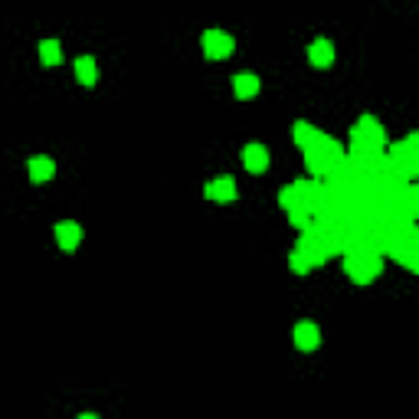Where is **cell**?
Instances as JSON below:
<instances>
[{
    "mask_svg": "<svg viewBox=\"0 0 419 419\" xmlns=\"http://www.w3.org/2000/svg\"><path fill=\"white\" fill-rule=\"evenodd\" d=\"M289 265H291V272H298V275H308L311 272V262L301 252H291L289 256Z\"/></svg>",
    "mask_w": 419,
    "mask_h": 419,
    "instance_id": "obj_19",
    "label": "cell"
},
{
    "mask_svg": "<svg viewBox=\"0 0 419 419\" xmlns=\"http://www.w3.org/2000/svg\"><path fill=\"white\" fill-rule=\"evenodd\" d=\"M295 347L298 351H318L321 347V331L315 321H298L295 325Z\"/></svg>",
    "mask_w": 419,
    "mask_h": 419,
    "instance_id": "obj_8",
    "label": "cell"
},
{
    "mask_svg": "<svg viewBox=\"0 0 419 419\" xmlns=\"http://www.w3.org/2000/svg\"><path fill=\"white\" fill-rule=\"evenodd\" d=\"M203 52L206 60H226L233 52V36L223 30H206L203 33Z\"/></svg>",
    "mask_w": 419,
    "mask_h": 419,
    "instance_id": "obj_6",
    "label": "cell"
},
{
    "mask_svg": "<svg viewBox=\"0 0 419 419\" xmlns=\"http://www.w3.org/2000/svg\"><path fill=\"white\" fill-rule=\"evenodd\" d=\"M56 242H60V249H66V252H76L79 242H82V226L72 220L56 223Z\"/></svg>",
    "mask_w": 419,
    "mask_h": 419,
    "instance_id": "obj_9",
    "label": "cell"
},
{
    "mask_svg": "<svg viewBox=\"0 0 419 419\" xmlns=\"http://www.w3.org/2000/svg\"><path fill=\"white\" fill-rule=\"evenodd\" d=\"M242 167L249 174H262L269 167V147L262 145H246L242 147Z\"/></svg>",
    "mask_w": 419,
    "mask_h": 419,
    "instance_id": "obj_10",
    "label": "cell"
},
{
    "mask_svg": "<svg viewBox=\"0 0 419 419\" xmlns=\"http://www.w3.org/2000/svg\"><path fill=\"white\" fill-rule=\"evenodd\" d=\"M386 157H390V164H393L396 174H400V177L406 180V184L419 177V157L413 155L410 147H406V141H396V145H390Z\"/></svg>",
    "mask_w": 419,
    "mask_h": 419,
    "instance_id": "obj_4",
    "label": "cell"
},
{
    "mask_svg": "<svg viewBox=\"0 0 419 419\" xmlns=\"http://www.w3.org/2000/svg\"><path fill=\"white\" fill-rule=\"evenodd\" d=\"M308 60H311V66H331L334 62V43L331 40H315V43L308 46Z\"/></svg>",
    "mask_w": 419,
    "mask_h": 419,
    "instance_id": "obj_13",
    "label": "cell"
},
{
    "mask_svg": "<svg viewBox=\"0 0 419 419\" xmlns=\"http://www.w3.org/2000/svg\"><path fill=\"white\" fill-rule=\"evenodd\" d=\"M390 256L396 259V262H403L410 272H416L419 275V236L416 240H410V242H403V246H396Z\"/></svg>",
    "mask_w": 419,
    "mask_h": 419,
    "instance_id": "obj_12",
    "label": "cell"
},
{
    "mask_svg": "<svg viewBox=\"0 0 419 419\" xmlns=\"http://www.w3.org/2000/svg\"><path fill=\"white\" fill-rule=\"evenodd\" d=\"M403 141H406V147H410L413 155L419 157V131H413V135H406V138H403Z\"/></svg>",
    "mask_w": 419,
    "mask_h": 419,
    "instance_id": "obj_20",
    "label": "cell"
},
{
    "mask_svg": "<svg viewBox=\"0 0 419 419\" xmlns=\"http://www.w3.org/2000/svg\"><path fill=\"white\" fill-rule=\"evenodd\" d=\"M351 141H370V145H384L386 147L384 125H380L374 115H364V118H357V125L351 128Z\"/></svg>",
    "mask_w": 419,
    "mask_h": 419,
    "instance_id": "obj_5",
    "label": "cell"
},
{
    "mask_svg": "<svg viewBox=\"0 0 419 419\" xmlns=\"http://www.w3.org/2000/svg\"><path fill=\"white\" fill-rule=\"evenodd\" d=\"M344 272L351 275V282L370 285L376 275L384 272V256H376V252H354V256H344Z\"/></svg>",
    "mask_w": 419,
    "mask_h": 419,
    "instance_id": "obj_2",
    "label": "cell"
},
{
    "mask_svg": "<svg viewBox=\"0 0 419 419\" xmlns=\"http://www.w3.org/2000/svg\"><path fill=\"white\" fill-rule=\"evenodd\" d=\"M40 62H43V66H60L62 46L56 43V40H43V43H40Z\"/></svg>",
    "mask_w": 419,
    "mask_h": 419,
    "instance_id": "obj_17",
    "label": "cell"
},
{
    "mask_svg": "<svg viewBox=\"0 0 419 419\" xmlns=\"http://www.w3.org/2000/svg\"><path fill=\"white\" fill-rule=\"evenodd\" d=\"M76 79L82 82V86H95V79H99V66H95L92 56L76 60Z\"/></svg>",
    "mask_w": 419,
    "mask_h": 419,
    "instance_id": "obj_16",
    "label": "cell"
},
{
    "mask_svg": "<svg viewBox=\"0 0 419 419\" xmlns=\"http://www.w3.org/2000/svg\"><path fill=\"white\" fill-rule=\"evenodd\" d=\"M321 131L315 128V125H308V121H295V145L301 147V151H308L315 141H321Z\"/></svg>",
    "mask_w": 419,
    "mask_h": 419,
    "instance_id": "obj_15",
    "label": "cell"
},
{
    "mask_svg": "<svg viewBox=\"0 0 419 419\" xmlns=\"http://www.w3.org/2000/svg\"><path fill=\"white\" fill-rule=\"evenodd\" d=\"M203 194H206V200H216V203H233V200L240 197V190H236V180L233 177L210 180V184L203 187Z\"/></svg>",
    "mask_w": 419,
    "mask_h": 419,
    "instance_id": "obj_7",
    "label": "cell"
},
{
    "mask_svg": "<svg viewBox=\"0 0 419 419\" xmlns=\"http://www.w3.org/2000/svg\"><path fill=\"white\" fill-rule=\"evenodd\" d=\"M233 92L236 99H256L259 95V79L252 72H240V76L233 79Z\"/></svg>",
    "mask_w": 419,
    "mask_h": 419,
    "instance_id": "obj_14",
    "label": "cell"
},
{
    "mask_svg": "<svg viewBox=\"0 0 419 419\" xmlns=\"http://www.w3.org/2000/svg\"><path fill=\"white\" fill-rule=\"evenodd\" d=\"M344 157L347 155L341 151V145H337L334 138H328V135L321 138V141H315V145L305 151V164H308V171L315 174V177H328Z\"/></svg>",
    "mask_w": 419,
    "mask_h": 419,
    "instance_id": "obj_1",
    "label": "cell"
},
{
    "mask_svg": "<svg viewBox=\"0 0 419 419\" xmlns=\"http://www.w3.org/2000/svg\"><path fill=\"white\" fill-rule=\"evenodd\" d=\"M279 203H282L285 213H291V210H298V194H295V187H285L282 194H279Z\"/></svg>",
    "mask_w": 419,
    "mask_h": 419,
    "instance_id": "obj_18",
    "label": "cell"
},
{
    "mask_svg": "<svg viewBox=\"0 0 419 419\" xmlns=\"http://www.w3.org/2000/svg\"><path fill=\"white\" fill-rule=\"evenodd\" d=\"M26 174H30V180L33 184H46V180H52V174H56V164H52V157H30V164H26Z\"/></svg>",
    "mask_w": 419,
    "mask_h": 419,
    "instance_id": "obj_11",
    "label": "cell"
},
{
    "mask_svg": "<svg viewBox=\"0 0 419 419\" xmlns=\"http://www.w3.org/2000/svg\"><path fill=\"white\" fill-rule=\"evenodd\" d=\"M79 419H99V416H92V413H82V416H79Z\"/></svg>",
    "mask_w": 419,
    "mask_h": 419,
    "instance_id": "obj_21",
    "label": "cell"
},
{
    "mask_svg": "<svg viewBox=\"0 0 419 419\" xmlns=\"http://www.w3.org/2000/svg\"><path fill=\"white\" fill-rule=\"evenodd\" d=\"M295 252H301V256L308 259L311 269H315V265H325L328 259H331V252H328V242H325V236L318 233V226H311V230L301 233Z\"/></svg>",
    "mask_w": 419,
    "mask_h": 419,
    "instance_id": "obj_3",
    "label": "cell"
}]
</instances>
